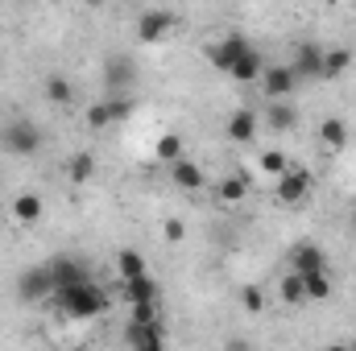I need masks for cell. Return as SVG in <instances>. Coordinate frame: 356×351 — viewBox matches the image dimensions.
Here are the masks:
<instances>
[{"label":"cell","instance_id":"cell-10","mask_svg":"<svg viewBox=\"0 0 356 351\" xmlns=\"http://www.w3.org/2000/svg\"><path fill=\"white\" fill-rule=\"evenodd\" d=\"M294 75L298 79H323V50L315 46V42H302V46H294Z\"/></svg>","mask_w":356,"mask_h":351},{"label":"cell","instance_id":"cell-31","mask_svg":"<svg viewBox=\"0 0 356 351\" xmlns=\"http://www.w3.org/2000/svg\"><path fill=\"white\" fill-rule=\"evenodd\" d=\"M129 318H137V323H158V302H133Z\"/></svg>","mask_w":356,"mask_h":351},{"label":"cell","instance_id":"cell-4","mask_svg":"<svg viewBox=\"0 0 356 351\" xmlns=\"http://www.w3.org/2000/svg\"><path fill=\"white\" fill-rule=\"evenodd\" d=\"M17 298L21 302H46V298H54V277H50V264H33V268H25L21 277H17Z\"/></svg>","mask_w":356,"mask_h":351},{"label":"cell","instance_id":"cell-8","mask_svg":"<svg viewBox=\"0 0 356 351\" xmlns=\"http://www.w3.org/2000/svg\"><path fill=\"white\" fill-rule=\"evenodd\" d=\"M124 343L133 351H162L166 348V331H162V323H137V318H129Z\"/></svg>","mask_w":356,"mask_h":351},{"label":"cell","instance_id":"cell-27","mask_svg":"<svg viewBox=\"0 0 356 351\" xmlns=\"http://www.w3.org/2000/svg\"><path fill=\"white\" fill-rule=\"evenodd\" d=\"M182 149H186V145H182V137H178V132H162V137H158V145H154V157L170 166V162L182 157Z\"/></svg>","mask_w":356,"mask_h":351},{"label":"cell","instance_id":"cell-21","mask_svg":"<svg viewBox=\"0 0 356 351\" xmlns=\"http://www.w3.org/2000/svg\"><path fill=\"white\" fill-rule=\"evenodd\" d=\"M277 293H282V302L302 306V302H307V281H302V273H298V268H290V273L277 281Z\"/></svg>","mask_w":356,"mask_h":351},{"label":"cell","instance_id":"cell-20","mask_svg":"<svg viewBox=\"0 0 356 351\" xmlns=\"http://www.w3.org/2000/svg\"><path fill=\"white\" fill-rule=\"evenodd\" d=\"M348 67H353V50H348V46H332V50H323V79H340Z\"/></svg>","mask_w":356,"mask_h":351},{"label":"cell","instance_id":"cell-3","mask_svg":"<svg viewBox=\"0 0 356 351\" xmlns=\"http://www.w3.org/2000/svg\"><path fill=\"white\" fill-rule=\"evenodd\" d=\"M277 186H273V198L282 203V207H302L311 194H315V178H311V170H286V174L273 178Z\"/></svg>","mask_w":356,"mask_h":351},{"label":"cell","instance_id":"cell-5","mask_svg":"<svg viewBox=\"0 0 356 351\" xmlns=\"http://www.w3.org/2000/svg\"><path fill=\"white\" fill-rule=\"evenodd\" d=\"M104 83H108V95H129L137 87V62L129 54H112L104 62Z\"/></svg>","mask_w":356,"mask_h":351},{"label":"cell","instance_id":"cell-12","mask_svg":"<svg viewBox=\"0 0 356 351\" xmlns=\"http://www.w3.org/2000/svg\"><path fill=\"white\" fill-rule=\"evenodd\" d=\"M170 182H175L178 190H186V194H195V190H203V186H207L203 166H195L191 157H178V162H170Z\"/></svg>","mask_w":356,"mask_h":351},{"label":"cell","instance_id":"cell-25","mask_svg":"<svg viewBox=\"0 0 356 351\" xmlns=\"http://www.w3.org/2000/svg\"><path fill=\"white\" fill-rule=\"evenodd\" d=\"M67 178H71L75 186H88L91 178H95V157H91V153H75V157L67 162Z\"/></svg>","mask_w":356,"mask_h":351},{"label":"cell","instance_id":"cell-2","mask_svg":"<svg viewBox=\"0 0 356 351\" xmlns=\"http://www.w3.org/2000/svg\"><path fill=\"white\" fill-rule=\"evenodd\" d=\"M0 149L13 153V157H33V153L42 149V128H38L29 116H13V120H4V128H0Z\"/></svg>","mask_w":356,"mask_h":351},{"label":"cell","instance_id":"cell-30","mask_svg":"<svg viewBox=\"0 0 356 351\" xmlns=\"http://www.w3.org/2000/svg\"><path fill=\"white\" fill-rule=\"evenodd\" d=\"M241 306H245L249 314H261V310H266V298H261V289H257V285H245V289H241Z\"/></svg>","mask_w":356,"mask_h":351},{"label":"cell","instance_id":"cell-26","mask_svg":"<svg viewBox=\"0 0 356 351\" xmlns=\"http://www.w3.org/2000/svg\"><path fill=\"white\" fill-rule=\"evenodd\" d=\"M42 91H46V99H50V103H58V108H67V103L75 99V87H71V79H67V75H50Z\"/></svg>","mask_w":356,"mask_h":351},{"label":"cell","instance_id":"cell-24","mask_svg":"<svg viewBox=\"0 0 356 351\" xmlns=\"http://www.w3.org/2000/svg\"><path fill=\"white\" fill-rule=\"evenodd\" d=\"M302 281H307V302H327V298H332V277H327V268L302 273Z\"/></svg>","mask_w":356,"mask_h":351},{"label":"cell","instance_id":"cell-23","mask_svg":"<svg viewBox=\"0 0 356 351\" xmlns=\"http://www.w3.org/2000/svg\"><path fill=\"white\" fill-rule=\"evenodd\" d=\"M216 194H220L228 207H236V203H245V198H249V178H245V174H228L220 186H216Z\"/></svg>","mask_w":356,"mask_h":351},{"label":"cell","instance_id":"cell-11","mask_svg":"<svg viewBox=\"0 0 356 351\" xmlns=\"http://www.w3.org/2000/svg\"><path fill=\"white\" fill-rule=\"evenodd\" d=\"M13 223H21V228H33L42 215H46V203H42V194H33V190H25V194H17L13 198Z\"/></svg>","mask_w":356,"mask_h":351},{"label":"cell","instance_id":"cell-13","mask_svg":"<svg viewBox=\"0 0 356 351\" xmlns=\"http://www.w3.org/2000/svg\"><path fill=\"white\" fill-rule=\"evenodd\" d=\"M257 112H249V108H241V112H232L228 116V141H236V145H249L253 137H257Z\"/></svg>","mask_w":356,"mask_h":351},{"label":"cell","instance_id":"cell-28","mask_svg":"<svg viewBox=\"0 0 356 351\" xmlns=\"http://www.w3.org/2000/svg\"><path fill=\"white\" fill-rule=\"evenodd\" d=\"M116 120H112V108H108V99H99V103H91L88 108V128L91 132H104V128H112Z\"/></svg>","mask_w":356,"mask_h":351},{"label":"cell","instance_id":"cell-33","mask_svg":"<svg viewBox=\"0 0 356 351\" xmlns=\"http://www.w3.org/2000/svg\"><path fill=\"white\" fill-rule=\"evenodd\" d=\"M323 4H340V0H323Z\"/></svg>","mask_w":356,"mask_h":351},{"label":"cell","instance_id":"cell-32","mask_svg":"<svg viewBox=\"0 0 356 351\" xmlns=\"http://www.w3.org/2000/svg\"><path fill=\"white\" fill-rule=\"evenodd\" d=\"M162 236H166L170 244H182V240H186V223H182V219H166V223H162Z\"/></svg>","mask_w":356,"mask_h":351},{"label":"cell","instance_id":"cell-15","mask_svg":"<svg viewBox=\"0 0 356 351\" xmlns=\"http://www.w3.org/2000/svg\"><path fill=\"white\" fill-rule=\"evenodd\" d=\"M120 293L129 298V306H133V302H158V281H154L149 273H141V277L120 281Z\"/></svg>","mask_w":356,"mask_h":351},{"label":"cell","instance_id":"cell-9","mask_svg":"<svg viewBox=\"0 0 356 351\" xmlns=\"http://www.w3.org/2000/svg\"><path fill=\"white\" fill-rule=\"evenodd\" d=\"M245 50H249V42H245L241 33H228V37H220V42H211V46H207V62H211L216 71H224V75H228V71H232V62H236Z\"/></svg>","mask_w":356,"mask_h":351},{"label":"cell","instance_id":"cell-18","mask_svg":"<svg viewBox=\"0 0 356 351\" xmlns=\"http://www.w3.org/2000/svg\"><path fill=\"white\" fill-rule=\"evenodd\" d=\"M290 268H298V273H315V268H327V257H323L319 244H298V248L290 252Z\"/></svg>","mask_w":356,"mask_h":351},{"label":"cell","instance_id":"cell-34","mask_svg":"<svg viewBox=\"0 0 356 351\" xmlns=\"http://www.w3.org/2000/svg\"><path fill=\"white\" fill-rule=\"evenodd\" d=\"M0 58H4V46H0Z\"/></svg>","mask_w":356,"mask_h":351},{"label":"cell","instance_id":"cell-14","mask_svg":"<svg viewBox=\"0 0 356 351\" xmlns=\"http://www.w3.org/2000/svg\"><path fill=\"white\" fill-rule=\"evenodd\" d=\"M348 137H353V132H348V120H344V116H323V120H319V141H323V149H336V153H340V149L348 145Z\"/></svg>","mask_w":356,"mask_h":351},{"label":"cell","instance_id":"cell-22","mask_svg":"<svg viewBox=\"0 0 356 351\" xmlns=\"http://www.w3.org/2000/svg\"><path fill=\"white\" fill-rule=\"evenodd\" d=\"M116 273H120V281L149 273V264H145V252H137V248H120V252H116Z\"/></svg>","mask_w":356,"mask_h":351},{"label":"cell","instance_id":"cell-17","mask_svg":"<svg viewBox=\"0 0 356 351\" xmlns=\"http://www.w3.org/2000/svg\"><path fill=\"white\" fill-rule=\"evenodd\" d=\"M228 79H236V83H257L261 79V54L249 46L236 62H232V71H228Z\"/></svg>","mask_w":356,"mask_h":351},{"label":"cell","instance_id":"cell-16","mask_svg":"<svg viewBox=\"0 0 356 351\" xmlns=\"http://www.w3.org/2000/svg\"><path fill=\"white\" fill-rule=\"evenodd\" d=\"M50 264V277H54V289L58 285H71V281H83L88 277V268H83V261H75V257H54Z\"/></svg>","mask_w":356,"mask_h":351},{"label":"cell","instance_id":"cell-1","mask_svg":"<svg viewBox=\"0 0 356 351\" xmlns=\"http://www.w3.org/2000/svg\"><path fill=\"white\" fill-rule=\"evenodd\" d=\"M54 306L67 314V318H99L104 310H108V298H104V289L83 277V281H71V285H58L54 289Z\"/></svg>","mask_w":356,"mask_h":351},{"label":"cell","instance_id":"cell-19","mask_svg":"<svg viewBox=\"0 0 356 351\" xmlns=\"http://www.w3.org/2000/svg\"><path fill=\"white\" fill-rule=\"evenodd\" d=\"M266 124L273 128V132H290L294 124H298V112L286 103V99H269V108H266Z\"/></svg>","mask_w":356,"mask_h":351},{"label":"cell","instance_id":"cell-7","mask_svg":"<svg viewBox=\"0 0 356 351\" xmlns=\"http://www.w3.org/2000/svg\"><path fill=\"white\" fill-rule=\"evenodd\" d=\"M175 12H166V8H149V12H141V21H137V37L145 42V46H154V42H166L170 33H175Z\"/></svg>","mask_w":356,"mask_h":351},{"label":"cell","instance_id":"cell-29","mask_svg":"<svg viewBox=\"0 0 356 351\" xmlns=\"http://www.w3.org/2000/svg\"><path fill=\"white\" fill-rule=\"evenodd\" d=\"M261 170H266L269 178H277V174H286V170H290V162H286V153L269 149V153H261Z\"/></svg>","mask_w":356,"mask_h":351},{"label":"cell","instance_id":"cell-6","mask_svg":"<svg viewBox=\"0 0 356 351\" xmlns=\"http://www.w3.org/2000/svg\"><path fill=\"white\" fill-rule=\"evenodd\" d=\"M261 91H266V99H290V91L298 87L302 79L294 75V67L290 62H273V67H261Z\"/></svg>","mask_w":356,"mask_h":351}]
</instances>
